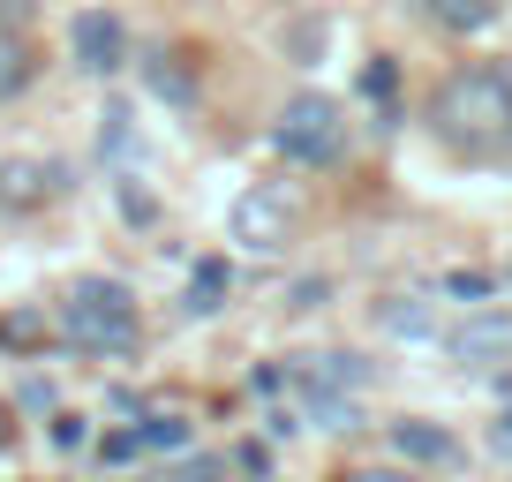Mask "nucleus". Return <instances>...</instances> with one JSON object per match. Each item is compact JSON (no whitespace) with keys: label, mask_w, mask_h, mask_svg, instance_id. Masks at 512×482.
Listing matches in <instances>:
<instances>
[{"label":"nucleus","mask_w":512,"mask_h":482,"mask_svg":"<svg viewBox=\"0 0 512 482\" xmlns=\"http://www.w3.org/2000/svg\"><path fill=\"white\" fill-rule=\"evenodd\" d=\"M430 121L445 144L467 151H512V68H460L437 83Z\"/></svg>","instance_id":"obj_1"},{"label":"nucleus","mask_w":512,"mask_h":482,"mask_svg":"<svg viewBox=\"0 0 512 482\" xmlns=\"http://www.w3.org/2000/svg\"><path fill=\"white\" fill-rule=\"evenodd\" d=\"M61 332L76 339L83 354H128L136 347V302H128V287H113V279H83L61 302Z\"/></svg>","instance_id":"obj_2"},{"label":"nucleus","mask_w":512,"mask_h":482,"mask_svg":"<svg viewBox=\"0 0 512 482\" xmlns=\"http://www.w3.org/2000/svg\"><path fill=\"white\" fill-rule=\"evenodd\" d=\"M272 144H279V159H294V166H332L339 144H347V106H339V98H317V91L294 98V106L279 113Z\"/></svg>","instance_id":"obj_3"},{"label":"nucleus","mask_w":512,"mask_h":482,"mask_svg":"<svg viewBox=\"0 0 512 482\" xmlns=\"http://www.w3.org/2000/svg\"><path fill=\"white\" fill-rule=\"evenodd\" d=\"M294 226H302V196H294L287 181H264V189H249L234 204V241H241V249H256V257L287 249Z\"/></svg>","instance_id":"obj_4"},{"label":"nucleus","mask_w":512,"mask_h":482,"mask_svg":"<svg viewBox=\"0 0 512 482\" xmlns=\"http://www.w3.org/2000/svg\"><path fill=\"white\" fill-rule=\"evenodd\" d=\"M68 53H76V68H91V76H113V68L128 61V31L113 8H83L76 23H68Z\"/></svg>","instance_id":"obj_5"},{"label":"nucleus","mask_w":512,"mask_h":482,"mask_svg":"<svg viewBox=\"0 0 512 482\" xmlns=\"http://www.w3.org/2000/svg\"><path fill=\"white\" fill-rule=\"evenodd\" d=\"M452 354H460L467 370H505L512 362V309H467V324L452 332Z\"/></svg>","instance_id":"obj_6"},{"label":"nucleus","mask_w":512,"mask_h":482,"mask_svg":"<svg viewBox=\"0 0 512 482\" xmlns=\"http://www.w3.org/2000/svg\"><path fill=\"white\" fill-rule=\"evenodd\" d=\"M392 452H400V460H415V467H445L460 445H452V430H437V422H415V415H407V422H392Z\"/></svg>","instance_id":"obj_7"},{"label":"nucleus","mask_w":512,"mask_h":482,"mask_svg":"<svg viewBox=\"0 0 512 482\" xmlns=\"http://www.w3.org/2000/svg\"><path fill=\"white\" fill-rule=\"evenodd\" d=\"M144 83L166 98V106H196V76H189V68H181L166 46H159V53H144Z\"/></svg>","instance_id":"obj_8"},{"label":"nucleus","mask_w":512,"mask_h":482,"mask_svg":"<svg viewBox=\"0 0 512 482\" xmlns=\"http://www.w3.org/2000/svg\"><path fill=\"white\" fill-rule=\"evenodd\" d=\"M226 287H234V272H226V264H196V279H189V309H196V317H211V309L226 302Z\"/></svg>","instance_id":"obj_9"},{"label":"nucleus","mask_w":512,"mask_h":482,"mask_svg":"<svg viewBox=\"0 0 512 482\" xmlns=\"http://www.w3.org/2000/svg\"><path fill=\"white\" fill-rule=\"evenodd\" d=\"M430 16H437V23H452V31H482L497 8H490V0H430Z\"/></svg>","instance_id":"obj_10"},{"label":"nucleus","mask_w":512,"mask_h":482,"mask_svg":"<svg viewBox=\"0 0 512 482\" xmlns=\"http://www.w3.org/2000/svg\"><path fill=\"white\" fill-rule=\"evenodd\" d=\"M136 437H144L151 452H181V445H189V422H181V415H144Z\"/></svg>","instance_id":"obj_11"},{"label":"nucleus","mask_w":512,"mask_h":482,"mask_svg":"<svg viewBox=\"0 0 512 482\" xmlns=\"http://www.w3.org/2000/svg\"><path fill=\"white\" fill-rule=\"evenodd\" d=\"M384 332H392V339H422V332H430V309H422L415 294H407V302H392V309H384Z\"/></svg>","instance_id":"obj_12"},{"label":"nucleus","mask_w":512,"mask_h":482,"mask_svg":"<svg viewBox=\"0 0 512 482\" xmlns=\"http://www.w3.org/2000/svg\"><path fill=\"white\" fill-rule=\"evenodd\" d=\"M46 339V317L38 309H16V317H0V347H38Z\"/></svg>","instance_id":"obj_13"},{"label":"nucleus","mask_w":512,"mask_h":482,"mask_svg":"<svg viewBox=\"0 0 512 482\" xmlns=\"http://www.w3.org/2000/svg\"><path fill=\"white\" fill-rule=\"evenodd\" d=\"M23 76H31V53H23V38H0V98L16 91Z\"/></svg>","instance_id":"obj_14"},{"label":"nucleus","mask_w":512,"mask_h":482,"mask_svg":"<svg viewBox=\"0 0 512 482\" xmlns=\"http://www.w3.org/2000/svg\"><path fill=\"white\" fill-rule=\"evenodd\" d=\"M0 196H8V204H31L38 196V166H8V174H0Z\"/></svg>","instance_id":"obj_15"},{"label":"nucleus","mask_w":512,"mask_h":482,"mask_svg":"<svg viewBox=\"0 0 512 482\" xmlns=\"http://www.w3.org/2000/svg\"><path fill=\"white\" fill-rule=\"evenodd\" d=\"M136 452H144V437H136V430H113L106 445H98V460H113V467H121V460H136Z\"/></svg>","instance_id":"obj_16"},{"label":"nucleus","mask_w":512,"mask_h":482,"mask_svg":"<svg viewBox=\"0 0 512 482\" xmlns=\"http://www.w3.org/2000/svg\"><path fill=\"white\" fill-rule=\"evenodd\" d=\"M83 437H91V430H83V415H53V445H61V452H76Z\"/></svg>","instance_id":"obj_17"},{"label":"nucleus","mask_w":512,"mask_h":482,"mask_svg":"<svg viewBox=\"0 0 512 482\" xmlns=\"http://www.w3.org/2000/svg\"><path fill=\"white\" fill-rule=\"evenodd\" d=\"M452 294H460V302H482V294H490V279H482V272H452Z\"/></svg>","instance_id":"obj_18"},{"label":"nucleus","mask_w":512,"mask_h":482,"mask_svg":"<svg viewBox=\"0 0 512 482\" xmlns=\"http://www.w3.org/2000/svg\"><path fill=\"white\" fill-rule=\"evenodd\" d=\"M181 482H219V460H189V467H181Z\"/></svg>","instance_id":"obj_19"},{"label":"nucleus","mask_w":512,"mask_h":482,"mask_svg":"<svg viewBox=\"0 0 512 482\" xmlns=\"http://www.w3.org/2000/svg\"><path fill=\"white\" fill-rule=\"evenodd\" d=\"M490 445H497V452H505V460H512V407H505V422H497V430H490Z\"/></svg>","instance_id":"obj_20"},{"label":"nucleus","mask_w":512,"mask_h":482,"mask_svg":"<svg viewBox=\"0 0 512 482\" xmlns=\"http://www.w3.org/2000/svg\"><path fill=\"white\" fill-rule=\"evenodd\" d=\"M354 482H415V475H384V467H377V475H354Z\"/></svg>","instance_id":"obj_21"},{"label":"nucleus","mask_w":512,"mask_h":482,"mask_svg":"<svg viewBox=\"0 0 512 482\" xmlns=\"http://www.w3.org/2000/svg\"><path fill=\"white\" fill-rule=\"evenodd\" d=\"M8 437H16V430H8V407H0V452H8Z\"/></svg>","instance_id":"obj_22"},{"label":"nucleus","mask_w":512,"mask_h":482,"mask_svg":"<svg viewBox=\"0 0 512 482\" xmlns=\"http://www.w3.org/2000/svg\"><path fill=\"white\" fill-rule=\"evenodd\" d=\"M0 16H8V0H0Z\"/></svg>","instance_id":"obj_23"}]
</instances>
